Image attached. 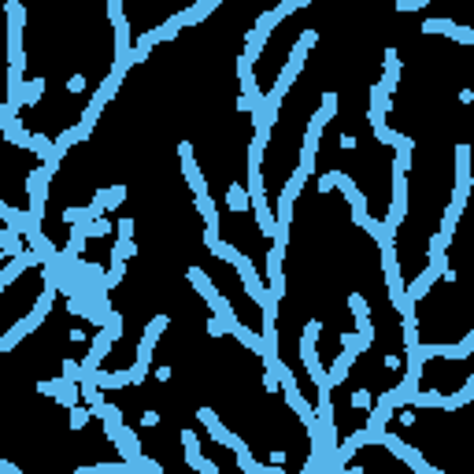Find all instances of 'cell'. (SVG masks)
I'll return each mask as SVG.
<instances>
[{
  "label": "cell",
  "instance_id": "obj_4",
  "mask_svg": "<svg viewBox=\"0 0 474 474\" xmlns=\"http://www.w3.org/2000/svg\"><path fill=\"white\" fill-rule=\"evenodd\" d=\"M382 444L393 452V456H400V460L408 463L411 471H419V474H437V471H433L426 460H422V452H419V449H411V444H404L400 437H393V433H385V437H382Z\"/></svg>",
  "mask_w": 474,
  "mask_h": 474
},
{
  "label": "cell",
  "instance_id": "obj_7",
  "mask_svg": "<svg viewBox=\"0 0 474 474\" xmlns=\"http://www.w3.org/2000/svg\"><path fill=\"white\" fill-rule=\"evenodd\" d=\"M426 34H444V37H452V30H456V23H449V19H433V23L422 26Z\"/></svg>",
  "mask_w": 474,
  "mask_h": 474
},
{
  "label": "cell",
  "instance_id": "obj_8",
  "mask_svg": "<svg viewBox=\"0 0 474 474\" xmlns=\"http://www.w3.org/2000/svg\"><path fill=\"white\" fill-rule=\"evenodd\" d=\"M230 207H234V212H245V207H249V193H245L241 185H234V189H230Z\"/></svg>",
  "mask_w": 474,
  "mask_h": 474
},
{
  "label": "cell",
  "instance_id": "obj_2",
  "mask_svg": "<svg viewBox=\"0 0 474 474\" xmlns=\"http://www.w3.org/2000/svg\"><path fill=\"white\" fill-rule=\"evenodd\" d=\"M48 311H52V289H45V293H41V300H37V308L30 311L23 322H15L12 330L4 333V338H0V352H12V349H15V344L26 338L30 330H37V322H45V315H48Z\"/></svg>",
  "mask_w": 474,
  "mask_h": 474
},
{
  "label": "cell",
  "instance_id": "obj_3",
  "mask_svg": "<svg viewBox=\"0 0 474 474\" xmlns=\"http://www.w3.org/2000/svg\"><path fill=\"white\" fill-rule=\"evenodd\" d=\"M189 282L196 285V289H200V296H204V300H207V304H212V308H215V315H219V322H223V326H226V330H230V333H234V326H237V322H241V319H234V311H230V304H226V300H223V296H219V293H215V285H212V282H207V278H204V271H200V267H189Z\"/></svg>",
  "mask_w": 474,
  "mask_h": 474
},
{
  "label": "cell",
  "instance_id": "obj_5",
  "mask_svg": "<svg viewBox=\"0 0 474 474\" xmlns=\"http://www.w3.org/2000/svg\"><path fill=\"white\" fill-rule=\"evenodd\" d=\"M397 78H400V59H397V48H389L385 52V71H382V82H378V89L385 96L389 93H397Z\"/></svg>",
  "mask_w": 474,
  "mask_h": 474
},
{
  "label": "cell",
  "instance_id": "obj_6",
  "mask_svg": "<svg viewBox=\"0 0 474 474\" xmlns=\"http://www.w3.org/2000/svg\"><path fill=\"white\" fill-rule=\"evenodd\" d=\"M212 12H215V0H196L193 8L178 12V19H182V26H193V23H200L204 15H212Z\"/></svg>",
  "mask_w": 474,
  "mask_h": 474
},
{
  "label": "cell",
  "instance_id": "obj_1",
  "mask_svg": "<svg viewBox=\"0 0 474 474\" xmlns=\"http://www.w3.org/2000/svg\"><path fill=\"white\" fill-rule=\"evenodd\" d=\"M333 112H338V93H326V96H322V107L311 115L308 134H304V148H300V163H296V174L308 178V174L315 171V152H319L322 130H326V123L333 118Z\"/></svg>",
  "mask_w": 474,
  "mask_h": 474
},
{
  "label": "cell",
  "instance_id": "obj_9",
  "mask_svg": "<svg viewBox=\"0 0 474 474\" xmlns=\"http://www.w3.org/2000/svg\"><path fill=\"white\" fill-rule=\"evenodd\" d=\"M141 422H145V426H160V415H156V411H145Z\"/></svg>",
  "mask_w": 474,
  "mask_h": 474
}]
</instances>
